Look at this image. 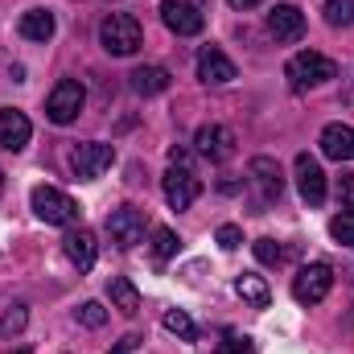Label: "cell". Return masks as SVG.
<instances>
[{
  "instance_id": "16",
  "label": "cell",
  "mask_w": 354,
  "mask_h": 354,
  "mask_svg": "<svg viewBox=\"0 0 354 354\" xmlns=\"http://www.w3.org/2000/svg\"><path fill=\"white\" fill-rule=\"evenodd\" d=\"M248 174H252V185L260 189L264 202H276V198L284 194V177H280V165H276L272 157H256V161L248 165Z\"/></svg>"
},
{
  "instance_id": "6",
  "label": "cell",
  "mask_w": 354,
  "mask_h": 354,
  "mask_svg": "<svg viewBox=\"0 0 354 354\" xmlns=\"http://www.w3.org/2000/svg\"><path fill=\"white\" fill-rule=\"evenodd\" d=\"M161 189H165V202L174 210H189L198 202V194H202V181L194 177L189 165H169L165 177H161Z\"/></svg>"
},
{
  "instance_id": "34",
  "label": "cell",
  "mask_w": 354,
  "mask_h": 354,
  "mask_svg": "<svg viewBox=\"0 0 354 354\" xmlns=\"http://www.w3.org/2000/svg\"><path fill=\"white\" fill-rule=\"evenodd\" d=\"M17 354H25V351H17Z\"/></svg>"
},
{
  "instance_id": "25",
  "label": "cell",
  "mask_w": 354,
  "mask_h": 354,
  "mask_svg": "<svg viewBox=\"0 0 354 354\" xmlns=\"http://www.w3.org/2000/svg\"><path fill=\"white\" fill-rule=\"evenodd\" d=\"M330 235H334L338 243L354 248V210H342V214H334V218H330Z\"/></svg>"
},
{
  "instance_id": "8",
  "label": "cell",
  "mask_w": 354,
  "mask_h": 354,
  "mask_svg": "<svg viewBox=\"0 0 354 354\" xmlns=\"http://www.w3.org/2000/svg\"><path fill=\"white\" fill-rule=\"evenodd\" d=\"M111 161H115V149H111V145H103V140L75 145V153H71V169H75V177H83V181L107 174V169H111Z\"/></svg>"
},
{
  "instance_id": "13",
  "label": "cell",
  "mask_w": 354,
  "mask_h": 354,
  "mask_svg": "<svg viewBox=\"0 0 354 354\" xmlns=\"http://www.w3.org/2000/svg\"><path fill=\"white\" fill-rule=\"evenodd\" d=\"M29 136H33L29 115L17 111V107H4V111H0V149H4V153H21V149L29 145Z\"/></svg>"
},
{
  "instance_id": "10",
  "label": "cell",
  "mask_w": 354,
  "mask_h": 354,
  "mask_svg": "<svg viewBox=\"0 0 354 354\" xmlns=\"http://www.w3.org/2000/svg\"><path fill=\"white\" fill-rule=\"evenodd\" d=\"M194 145H198V153H202L206 161H214V165H223V161L235 157V132H231L227 124H202L198 136H194Z\"/></svg>"
},
{
  "instance_id": "11",
  "label": "cell",
  "mask_w": 354,
  "mask_h": 354,
  "mask_svg": "<svg viewBox=\"0 0 354 354\" xmlns=\"http://www.w3.org/2000/svg\"><path fill=\"white\" fill-rule=\"evenodd\" d=\"M292 174H297V189H301V198H305L309 206H322V202H326V174H322V165H317L309 153H297Z\"/></svg>"
},
{
  "instance_id": "28",
  "label": "cell",
  "mask_w": 354,
  "mask_h": 354,
  "mask_svg": "<svg viewBox=\"0 0 354 354\" xmlns=\"http://www.w3.org/2000/svg\"><path fill=\"white\" fill-rule=\"evenodd\" d=\"M25 317H29L25 305H12V309L0 317V334H21V330H25Z\"/></svg>"
},
{
  "instance_id": "24",
  "label": "cell",
  "mask_w": 354,
  "mask_h": 354,
  "mask_svg": "<svg viewBox=\"0 0 354 354\" xmlns=\"http://www.w3.org/2000/svg\"><path fill=\"white\" fill-rule=\"evenodd\" d=\"M177 248H181V243H177V235L169 227H157V231H153V256H157L161 264H165L169 256H177Z\"/></svg>"
},
{
  "instance_id": "29",
  "label": "cell",
  "mask_w": 354,
  "mask_h": 354,
  "mask_svg": "<svg viewBox=\"0 0 354 354\" xmlns=\"http://www.w3.org/2000/svg\"><path fill=\"white\" fill-rule=\"evenodd\" d=\"M256 260L260 264H280L284 260V248L276 239H256Z\"/></svg>"
},
{
  "instance_id": "1",
  "label": "cell",
  "mask_w": 354,
  "mask_h": 354,
  "mask_svg": "<svg viewBox=\"0 0 354 354\" xmlns=\"http://www.w3.org/2000/svg\"><path fill=\"white\" fill-rule=\"evenodd\" d=\"M99 41H103V50L111 58H128V54H136L145 46V29H140V21L132 12H111L99 25Z\"/></svg>"
},
{
  "instance_id": "31",
  "label": "cell",
  "mask_w": 354,
  "mask_h": 354,
  "mask_svg": "<svg viewBox=\"0 0 354 354\" xmlns=\"http://www.w3.org/2000/svg\"><path fill=\"white\" fill-rule=\"evenodd\" d=\"M136 342H140V338H136V334H128V338H120V342H115V351H107V354H132V351H136Z\"/></svg>"
},
{
  "instance_id": "5",
  "label": "cell",
  "mask_w": 354,
  "mask_h": 354,
  "mask_svg": "<svg viewBox=\"0 0 354 354\" xmlns=\"http://www.w3.org/2000/svg\"><path fill=\"white\" fill-rule=\"evenodd\" d=\"M83 103H87L83 83H79V79H62L58 87L50 91V99H46V115H50L54 124H71V120H79Z\"/></svg>"
},
{
  "instance_id": "19",
  "label": "cell",
  "mask_w": 354,
  "mask_h": 354,
  "mask_svg": "<svg viewBox=\"0 0 354 354\" xmlns=\"http://www.w3.org/2000/svg\"><path fill=\"white\" fill-rule=\"evenodd\" d=\"M54 12H46V8H29L25 17H21V37L25 41H50L54 37Z\"/></svg>"
},
{
  "instance_id": "20",
  "label": "cell",
  "mask_w": 354,
  "mask_h": 354,
  "mask_svg": "<svg viewBox=\"0 0 354 354\" xmlns=\"http://www.w3.org/2000/svg\"><path fill=\"white\" fill-rule=\"evenodd\" d=\"M107 297H111V305L120 309V313H140V292H136V284L128 280V276H111L107 280Z\"/></svg>"
},
{
  "instance_id": "22",
  "label": "cell",
  "mask_w": 354,
  "mask_h": 354,
  "mask_svg": "<svg viewBox=\"0 0 354 354\" xmlns=\"http://www.w3.org/2000/svg\"><path fill=\"white\" fill-rule=\"evenodd\" d=\"M326 25H334V29H351L354 25V0H326Z\"/></svg>"
},
{
  "instance_id": "32",
  "label": "cell",
  "mask_w": 354,
  "mask_h": 354,
  "mask_svg": "<svg viewBox=\"0 0 354 354\" xmlns=\"http://www.w3.org/2000/svg\"><path fill=\"white\" fill-rule=\"evenodd\" d=\"M231 8H256V4H264V0H227Z\"/></svg>"
},
{
  "instance_id": "12",
  "label": "cell",
  "mask_w": 354,
  "mask_h": 354,
  "mask_svg": "<svg viewBox=\"0 0 354 354\" xmlns=\"http://www.w3.org/2000/svg\"><path fill=\"white\" fill-rule=\"evenodd\" d=\"M268 33H272L276 41H284V46L301 41V37H305V12H301L297 4H276V8L268 12Z\"/></svg>"
},
{
  "instance_id": "14",
  "label": "cell",
  "mask_w": 354,
  "mask_h": 354,
  "mask_svg": "<svg viewBox=\"0 0 354 354\" xmlns=\"http://www.w3.org/2000/svg\"><path fill=\"white\" fill-rule=\"evenodd\" d=\"M235 62L223 54V50H214V46H206L202 54H198V79L202 83H214V87H223V83H235Z\"/></svg>"
},
{
  "instance_id": "18",
  "label": "cell",
  "mask_w": 354,
  "mask_h": 354,
  "mask_svg": "<svg viewBox=\"0 0 354 354\" xmlns=\"http://www.w3.org/2000/svg\"><path fill=\"white\" fill-rule=\"evenodd\" d=\"M128 79H132V91H136V95H145V99H153V95L169 91V71H165V66H136Z\"/></svg>"
},
{
  "instance_id": "9",
  "label": "cell",
  "mask_w": 354,
  "mask_h": 354,
  "mask_svg": "<svg viewBox=\"0 0 354 354\" xmlns=\"http://www.w3.org/2000/svg\"><path fill=\"white\" fill-rule=\"evenodd\" d=\"M107 235L120 248H136L145 239V210L140 206H115L107 214Z\"/></svg>"
},
{
  "instance_id": "2",
  "label": "cell",
  "mask_w": 354,
  "mask_h": 354,
  "mask_svg": "<svg viewBox=\"0 0 354 354\" xmlns=\"http://www.w3.org/2000/svg\"><path fill=\"white\" fill-rule=\"evenodd\" d=\"M29 206H33V214H37L41 223H50V227H75V223H79V202H75L71 194H62L58 185H33Z\"/></svg>"
},
{
  "instance_id": "23",
  "label": "cell",
  "mask_w": 354,
  "mask_h": 354,
  "mask_svg": "<svg viewBox=\"0 0 354 354\" xmlns=\"http://www.w3.org/2000/svg\"><path fill=\"white\" fill-rule=\"evenodd\" d=\"M165 330H169V334H177L181 342H194V338H198V326H194L181 309H169V313H165Z\"/></svg>"
},
{
  "instance_id": "17",
  "label": "cell",
  "mask_w": 354,
  "mask_h": 354,
  "mask_svg": "<svg viewBox=\"0 0 354 354\" xmlns=\"http://www.w3.org/2000/svg\"><path fill=\"white\" fill-rule=\"evenodd\" d=\"M322 153L330 161H354V128L351 124H326L322 128Z\"/></svg>"
},
{
  "instance_id": "30",
  "label": "cell",
  "mask_w": 354,
  "mask_h": 354,
  "mask_svg": "<svg viewBox=\"0 0 354 354\" xmlns=\"http://www.w3.org/2000/svg\"><path fill=\"white\" fill-rule=\"evenodd\" d=\"M338 202H342L346 210H354V174L338 177Z\"/></svg>"
},
{
  "instance_id": "15",
  "label": "cell",
  "mask_w": 354,
  "mask_h": 354,
  "mask_svg": "<svg viewBox=\"0 0 354 354\" xmlns=\"http://www.w3.org/2000/svg\"><path fill=\"white\" fill-rule=\"evenodd\" d=\"M62 252H66V260L79 268V272H91V268H95V256H99L95 231H87V227H75V231L62 239Z\"/></svg>"
},
{
  "instance_id": "27",
  "label": "cell",
  "mask_w": 354,
  "mask_h": 354,
  "mask_svg": "<svg viewBox=\"0 0 354 354\" xmlns=\"http://www.w3.org/2000/svg\"><path fill=\"white\" fill-rule=\"evenodd\" d=\"M214 239H218V248H223V252H235V248L243 243V231H239L235 223H223V227L214 231Z\"/></svg>"
},
{
  "instance_id": "4",
  "label": "cell",
  "mask_w": 354,
  "mask_h": 354,
  "mask_svg": "<svg viewBox=\"0 0 354 354\" xmlns=\"http://www.w3.org/2000/svg\"><path fill=\"white\" fill-rule=\"evenodd\" d=\"M334 288V268L330 264H305L292 276V297L297 305H322Z\"/></svg>"
},
{
  "instance_id": "21",
  "label": "cell",
  "mask_w": 354,
  "mask_h": 354,
  "mask_svg": "<svg viewBox=\"0 0 354 354\" xmlns=\"http://www.w3.org/2000/svg\"><path fill=\"white\" fill-rule=\"evenodd\" d=\"M235 292H239L248 305H256V309H268V305H272V288H268L264 276H256V272H243V276L235 280Z\"/></svg>"
},
{
  "instance_id": "26",
  "label": "cell",
  "mask_w": 354,
  "mask_h": 354,
  "mask_svg": "<svg viewBox=\"0 0 354 354\" xmlns=\"http://www.w3.org/2000/svg\"><path fill=\"white\" fill-rule=\"evenodd\" d=\"M75 317H79V326H87V330H99V326L107 322V309H103L99 301H83V305L75 309Z\"/></svg>"
},
{
  "instance_id": "7",
  "label": "cell",
  "mask_w": 354,
  "mask_h": 354,
  "mask_svg": "<svg viewBox=\"0 0 354 354\" xmlns=\"http://www.w3.org/2000/svg\"><path fill=\"white\" fill-rule=\"evenodd\" d=\"M161 21H165V29L177 33V37H198L202 25H206V12L194 0H165L161 4Z\"/></svg>"
},
{
  "instance_id": "33",
  "label": "cell",
  "mask_w": 354,
  "mask_h": 354,
  "mask_svg": "<svg viewBox=\"0 0 354 354\" xmlns=\"http://www.w3.org/2000/svg\"><path fill=\"white\" fill-rule=\"evenodd\" d=\"M0 194H4V174H0Z\"/></svg>"
},
{
  "instance_id": "3",
  "label": "cell",
  "mask_w": 354,
  "mask_h": 354,
  "mask_svg": "<svg viewBox=\"0 0 354 354\" xmlns=\"http://www.w3.org/2000/svg\"><path fill=\"white\" fill-rule=\"evenodd\" d=\"M284 75H288V83H292L297 91L322 87V83L338 79V62H334V58H326V54H317V50H301V54H292V58H288Z\"/></svg>"
}]
</instances>
